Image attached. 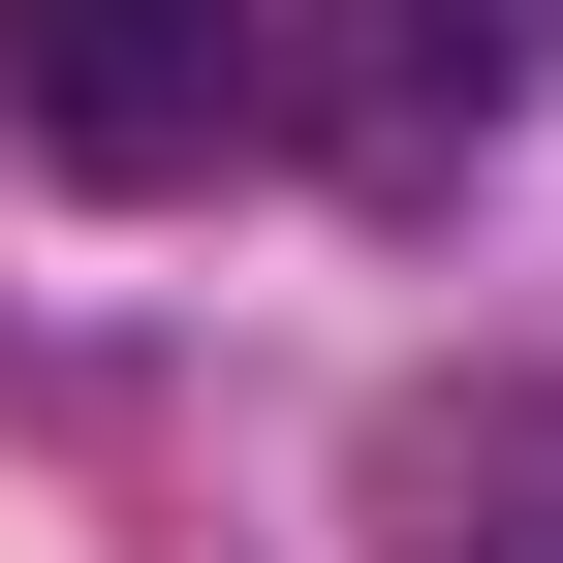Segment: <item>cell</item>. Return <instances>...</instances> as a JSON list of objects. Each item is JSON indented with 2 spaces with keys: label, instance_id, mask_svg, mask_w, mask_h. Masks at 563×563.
<instances>
[{
  "label": "cell",
  "instance_id": "1",
  "mask_svg": "<svg viewBox=\"0 0 563 563\" xmlns=\"http://www.w3.org/2000/svg\"><path fill=\"white\" fill-rule=\"evenodd\" d=\"M0 63H32V125H63L95 188H188V157H251L282 0H0Z\"/></svg>",
  "mask_w": 563,
  "mask_h": 563
},
{
  "label": "cell",
  "instance_id": "2",
  "mask_svg": "<svg viewBox=\"0 0 563 563\" xmlns=\"http://www.w3.org/2000/svg\"><path fill=\"white\" fill-rule=\"evenodd\" d=\"M439 563H563V439H501V470H439Z\"/></svg>",
  "mask_w": 563,
  "mask_h": 563
},
{
  "label": "cell",
  "instance_id": "3",
  "mask_svg": "<svg viewBox=\"0 0 563 563\" xmlns=\"http://www.w3.org/2000/svg\"><path fill=\"white\" fill-rule=\"evenodd\" d=\"M532 63V0H407V95H501Z\"/></svg>",
  "mask_w": 563,
  "mask_h": 563
}]
</instances>
